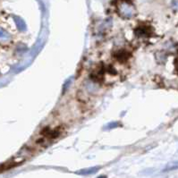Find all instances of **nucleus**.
<instances>
[{
  "mask_svg": "<svg viewBox=\"0 0 178 178\" xmlns=\"http://www.w3.org/2000/svg\"><path fill=\"white\" fill-rule=\"evenodd\" d=\"M116 58L120 61V62H123V61H126L130 57V53L127 52L126 50H119L116 53L115 55Z\"/></svg>",
  "mask_w": 178,
  "mask_h": 178,
  "instance_id": "obj_1",
  "label": "nucleus"
},
{
  "mask_svg": "<svg viewBox=\"0 0 178 178\" xmlns=\"http://www.w3.org/2000/svg\"><path fill=\"white\" fill-rule=\"evenodd\" d=\"M98 178H108L106 176H99Z\"/></svg>",
  "mask_w": 178,
  "mask_h": 178,
  "instance_id": "obj_5",
  "label": "nucleus"
},
{
  "mask_svg": "<svg viewBox=\"0 0 178 178\" xmlns=\"http://www.w3.org/2000/svg\"><path fill=\"white\" fill-rule=\"evenodd\" d=\"M100 169L99 167H90V168H85V169H82L80 171H77L76 174L81 175V176H90L95 174L98 170Z\"/></svg>",
  "mask_w": 178,
  "mask_h": 178,
  "instance_id": "obj_2",
  "label": "nucleus"
},
{
  "mask_svg": "<svg viewBox=\"0 0 178 178\" xmlns=\"http://www.w3.org/2000/svg\"><path fill=\"white\" fill-rule=\"evenodd\" d=\"M176 169H178V161H173L168 163L165 167L163 172H170V171H174V170Z\"/></svg>",
  "mask_w": 178,
  "mask_h": 178,
  "instance_id": "obj_3",
  "label": "nucleus"
},
{
  "mask_svg": "<svg viewBox=\"0 0 178 178\" xmlns=\"http://www.w3.org/2000/svg\"><path fill=\"white\" fill-rule=\"evenodd\" d=\"M176 68L178 71V59H176Z\"/></svg>",
  "mask_w": 178,
  "mask_h": 178,
  "instance_id": "obj_4",
  "label": "nucleus"
}]
</instances>
